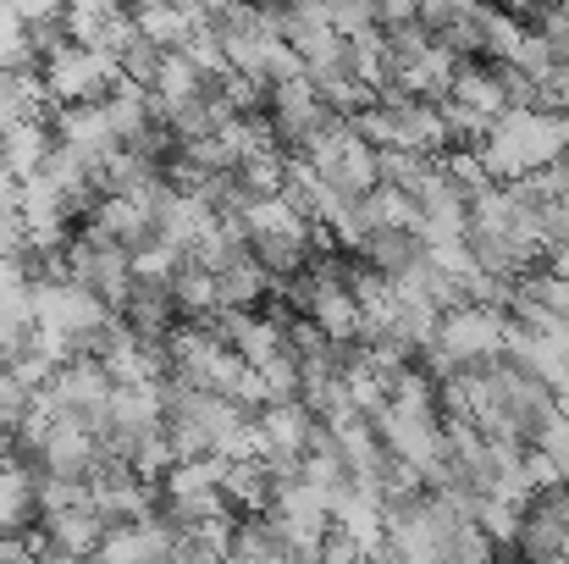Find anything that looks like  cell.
I'll return each instance as SVG.
<instances>
[{
  "label": "cell",
  "mask_w": 569,
  "mask_h": 564,
  "mask_svg": "<svg viewBox=\"0 0 569 564\" xmlns=\"http://www.w3.org/2000/svg\"><path fill=\"white\" fill-rule=\"evenodd\" d=\"M531 448H542V454H548V459H553V465L565 471V482H569V420H565V415H553V420L542 426V437H537Z\"/></svg>",
  "instance_id": "26"
},
{
  "label": "cell",
  "mask_w": 569,
  "mask_h": 564,
  "mask_svg": "<svg viewBox=\"0 0 569 564\" xmlns=\"http://www.w3.org/2000/svg\"><path fill=\"white\" fill-rule=\"evenodd\" d=\"M111 398H117V382H111V372H106L100 360H72V366H61L56 382L39 393V404H44L56 420H72V426H83V432H94V437L111 432Z\"/></svg>",
  "instance_id": "3"
},
{
  "label": "cell",
  "mask_w": 569,
  "mask_h": 564,
  "mask_svg": "<svg viewBox=\"0 0 569 564\" xmlns=\"http://www.w3.org/2000/svg\"><path fill=\"white\" fill-rule=\"evenodd\" d=\"M67 39L83 44V50H106V56L122 61V50L139 39V28H133V11H122L111 0H83V6L67 11Z\"/></svg>",
  "instance_id": "10"
},
{
  "label": "cell",
  "mask_w": 569,
  "mask_h": 564,
  "mask_svg": "<svg viewBox=\"0 0 569 564\" xmlns=\"http://www.w3.org/2000/svg\"><path fill=\"white\" fill-rule=\"evenodd\" d=\"M122 83V61L106 50H83V44H61L44 61V95L67 111V106H106Z\"/></svg>",
  "instance_id": "4"
},
{
  "label": "cell",
  "mask_w": 569,
  "mask_h": 564,
  "mask_svg": "<svg viewBox=\"0 0 569 564\" xmlns=\"http://www.w3.org/2000/svg\"><path fill=\"white\" fill-rule=\"evenodd\" d=\"M167 360H172V382L199 387V393H221V398H232L243 372H249V366L221 344V333H216L210 321L178 327V333L167 338Z\"/></svg>",
  "instance_id": "2"
},
{
  "label": "cell",
  "mask_w": 569,
  "mask_h": 564,
  "mask_svg": "<svg viewBox=\"0 0 569 564\" xmlns=\"http://www.w3.org/2000/svg\"><path fill=\"white\" fill-rule=\"evenodd\" d=\"M437 349H442L459 372L498 366L503 349H509V316H503V310H487V305H459V310L442 316Z\"/></svg>",
  "instance_id": "5"
},
{
  "label": "cell",
  "mask_w": 569,
  "mask_h": 564,
  "mask_svg": "<svg viewBox=\"0 0 569 564\" xmlns=\"http://www.w3.org/2000/svg\"><path fill=\"white\" fill-rule=\"evenodd\" d=\"M50 156H56V139H50V128H44L39 117H33V122H17V128L0 133V167H6L17 184L39 178Z\"/></svg>",
  "instance_id": "16"
},
{
  "label": "cell",
  "mask_w": 569,
  "mask_h": 564,
  "mask_svg": "<svg viewBox=\"0 0 569 564\" xmlns=\"http://www.w3.org/2000/svg\"><path fill=\"white\" fill-rule=\"evenodd\" d=\"M106 537H111V521H106L94 504L44 521V548H50V554H67V560H100Z\"/></svg>",
  "instance_id": "12"
},
{
  "label": "cell",
  "mask_w": 569,
  "mask_h": 564,
  "mask_svg": "<svg viewBox=\"0 0 569 564\" xmlns=\"http://www.w3.org/2000/svg\"><path fill=\"white\" fill-rule=\"evenodd\" d=\"M33 33L22 22V6H0V67L6 72H28L33 67Z\"/></svg>",
  "instance_id": "23"
},
{
  "label": "cell",
  "mask_w": 569,
  "mask_h": 564,
  "mask_svg": "<svg viewBox=\"0 0 569 564\" xmlns=\"http://www.w3.org/2000/svg\"><path fill=\"white\" fill-rule=\"evenodd\" d=\"M33 515H39V476L22 459H6L0 465V543L28 532Z\"/></svg>",
  "instance_id": "17"
},
{
  "label": "cell",
  "mask_w": 569,
  "mask_h": 564,
  "mask_svg": "<svg viewBox=\"0 0 569 564\" xmlns=\"http://www.w3.org/2000/svg\"><path fill=\"white\" fill-rule=\"evenodd\" d=\"M221 476H227V459H178L167 471V504L178 498H204V493H221Z\"/></svg>",
  "instance_id": "21"
},
{
  "label": "cell",
  "mask_w": 569,
  "mask_h": 564,
  "mask_svg": "<svg viewBox=\"0 0 569 564\" xmlns=\"http://www.w3.org/2000/svg\"><path fill=\"white\" fill-rule=\"evenodd\" d=\"M167 426V382H150V387H117L111 398V432L106 437H150Z\"/></svg>",
  "instance_id": "13"
},
{
  "label": "cell",
  "mask_w": 569,
  "mask_h": 564,
  "mask_svg": "<svg viewBox=\"0 0 569 564\" xmlns=\"http://www.w3.org/2000/svg\"><path fill=\"white\" fill-rule=\"evenodd\" d=\"M61 277H67V283H78V288H89V294H100L111 310H122V305H128V294H133V255H128V249H117V244H111V238H100V232H83V238L67 249Z\"/></svg>",
  "instance_id": "6"
},
{
  "label": "cell",
  "mask_w": 569,
  "mask_h": 564,
  "mask_svg": "<svg viewBox=\"0 0 569 564\" xmlns=\"http://www.w3.org/2000/svg\"><path fill=\"white\" fill-rule=\"evenodd\" d=\"M216 221H221V216L210 210V199H204V194L167 188V194H161V205H156V244H167V249H178V255H193V249H199V238H204Z\"/></svg>",
  "instance_id": "11"
},
{
  "label": "cell",
  "mask_w": 569,
  "mask_h": 564,
  "mask_svg": "<svg viewBox=\"0 0 569 564\" xmlns=\"http://www.w3.org/2000/svg\"><path fill=\"white\" fill-rule=\"evenodd\" d=\"M559 415L569 420V387H559Z\"/></svg>",
  "instance_id": "29"
},
{
  "label": "cell",
  "mask_w": 569,
  "mask_h": 564,
  "mask_svg": "<svg viewBox=\"0 0 569 564\" xmlns=\"http://www.w3.org/2000/svg\"><path fill=\"white\" fill-rule=\"evenodd\" d=\"M260 299H277V277L260 260H249V266L221 277V310H254Z\"/></svg>",
  "instance_id": "22"
},
{
  "label": "cell",
  "mask_w": 569,
  "mask_h": 564,
  "mask_svg": "<svg viewBox=\"0 0 569 564\" xmlns=\"http://www.w3.org/2000/svg\"><path fill=\"white\" fill-rule=\"evenodd\" d=\"M178 543H183V532L167 515H150L139 526H111L100 564H178Z\"/></svg>",
  "instance_id": "9"
},
{
  "label": "cell",
  "mask_w": 569,
  "mask_h": 564,
  "mask_svg": "<svg viewBox=\"0 0 569 564\" xmlns=\"http://www.w3.org/2000/svg\"><path fill=\"white\" fill-rule=\"evenodd\" d=\"M117 321V310L100 299V294H89V288H78V283H67V277H39L33 283V344L50 355V360H61V366H72V355L83 349H94V338L106 333Z\"/></svg>",
  "instance_id": "1"
},
{
  "label": "cell",
  "mask_w": 569,
  "mask_h": 564,
  "mask_svg": "<svg viewBox=\"0 0 569 564\" xmlns=\"http://www.w3.org/2000/svg\"><path fill=\"white\" fill-rule=\"evenodd\" d=\"M453 106L487 117V122H503L509 117V89H503V67L498 61H465L459 78H453Z\"/></svg>",
  "instance_id": "14"
},
{
  "label": "cell",
  "mask_w": 569,
  "mask_h": 564,
  "mask_svg": "<svg viewBox=\"0 0 569 564\" xmlns=\"http://www.w3.org/2000/svg\"><path fill=\"white\" fill-rule=\"evenodd\" d=\"M520 521H526V504H503V498H487L481 509H476V526L498 543V548H509V543H520Z\"/></svg>",
  "instance_id": "24"
},
{
  "label": "cell",
  "mask_w": 569,
  "mask_h": 564,
  "mask_svg": "<svg viewBox=\"0 0 569 564\" xmlns=\"http://www.w3.org/2000/svg\"><path fill=\"white\" fill-rule=\"evenodd\" d=\"M542 266H548L559 283H569V244H565V249H548V260H542Z\"/></svg>",
  "instance_id": "28"
},
{
  "label": "cell",
  "mask_w": 569,
  "mask_h": 564,
  "mask_svg": "<svg viewBox=\"0 0 569 564\" xmlns=\"http://www.w3.org/2000/svg\"><path fill=\"white\" fill-rule=\"evenodd\" d=\"M56 145L72 150L78 161H89L94 172H106L111 156H122V139H117L106 106H67V111H56Z\"/></svg>",
  "instance_id": "8"
},
{
  "label": "cell",
  "mask_w": 569,
  "mask_h": 564,
  "mask_svg": "<svg viewBox=\"0 0 569 564\" xmlns=\"http://www.w3.org/2000/svg\"><path fill=\"white\" fill-rule=\"evenodd\" d=\"M332 33H338V39L377 33V6H371V0H343V6H332Z\"/></svg>",
  "instance_id": "25"
},
{
  "label": "cell",
  "mask_w": 569,
  "mask_h": 564,
  "mask_svg": "<svg viewBox=\"0 0 569 564\" xmlns=\"http://www.w3.org/2000/svg\"><path fill=\"white\" fill-rule=\"evenodd\" d=\"M39 100H50V95H44V78H33V72H6V67H0V133L17 128V122H33Z\"/></svg>",
  "instance_id": "20"
},
{
  "label": "cell",
  "mask_w": 569,
  "mask_h": 564,
  "mask_svg": "<svg viewBox=\"0 0 569 564\" xmlns=\"http://www.w3.org/2000/svg\"><path fill=\"white\" fill-rule=\"evenodd\" d=\"M133 28L156 50H189V39L204 28V11H193V6H139Z\"/></svg>",
  "instance_id": "18"
},
{
  "label": "cell",
  "mask_w": 569,
  "mask_h": 564,
  "mask_svg": "<svg viewBox=\"0 0 569 564\" xmlns=\"http://www.w3.org/2000/svg\"><path fill=\"white\" fill-rule=\"evenodd\" d=\"M420 260H426V238L420 232H403V227H377L366 238V249H360V266L387 277V283H403Z\"/></svg>",
  "instance_id": "15"
},
{
  "label": "cell",
  "mask_w": 569,
  "mask_h": 564,
  "mask_svg": "<svg viewBox=\"0 0 569 564\" xmlns=\"http://www.w3.org/2000/svg\"><path fill=\"white\" fill-rule=\"evenodd\" d=\"M548 95H553V106H559V111H569V61H565V67H559V72H553V83H548Z\"/></svg>",
  "instance_id": "27"
},
{
  "label": "cell",
  "mask_w": 569,
  "mask_h": 564,
  "mask_svg": "<svg viewBox=\"0 0 569 564\" xmlns=\"http://www.w3.org/2000/svg\"><path fill=\"white\" fill-rule=\"evenodd\" d=\"M172 299H178V316L216 321V316H221V277L204 271L193 255H183V266H178V277H172Z\"/></svg>",
  "instance_id": "19"
},
{
  "label": "cell",
  "mask_w": 569,
  "mask_h": 564,
  "mask_svg": "<svg viewBox=\"0 0 569 564\" xmlns=\"http://www.w3.org/2000/svg\"><path fill=\"white\" fill-rule=\"evenodd\" d=\"M282 321L288 316H277V310H221L210 327L221 333V344L249 366V372H260L266 360H277L288 344H282Z\"/></svg>",
  "instance_id": "7"
}]
</instances>
